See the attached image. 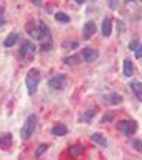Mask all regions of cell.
<instances>
[{"label": "cell", "instance_id": "6da1fadb", "mask_svg": "<svg viewBox=\"0 0 142 160\" xmlns=\"http://www.w3.org/2000/svg\"><path fill=\"white\" fill-rule=\"evenodd\" d=\"M37 121H38L37 114H30V116L25 119V124H23V127H22V130H20L23 140H28V139L32 137V134L35 132V127H37Z\"/></svg>", "mask_w": 142, "mask_h": 160}, {"label": "cell", "instance_id": "7a4b0ae2", "mask_svg": "<svg viewBox=\"0 0 142 160\" xmlns=\"http://www.w3.org/2000/svg\"><path fill=\"white\" fill-rule=\"evenodd\" d=\"M25 84H27V91L30 96H33L35 92L38 91V84H40V73L37 69L28 71L27 78H25Z\"/></svg>", "mask_w": 142, "mask_h": 160}, {"label": "cell", "instance_id": "3957f363", "mask_svg": "<svg viewBox=\"0 0 142 160\" xmlns=\"http://www.w3.org/2000/svg\"><path fill=\"white\" fill-rule=\"evenodd\" d=\"M116 129L122 132L124 135H127V137H131V135L135 132V129H137V122L132 121V119H127V121H119L117 122Z\"/></svg>", "mask_w": 142, "mask_h": 160}, {"label": "cell", "instance_id": "277c9868", "mask_svg": "<svg viewBox=\"0 0 142 160\" xmlns=\"http://www.w3.org/2000/svg\"><path fill=\"white\" fill-rule=\"evenodd\" d=\"M64 84H66V76L64 74H55L48 81V86L51 89H63Z\"/></svg>", "mask_w": 142, "mask_h": 160}, {"label": "cell", "instance_id": "5b68a950", "mask_svg": "<svg viewBox=\"0 0 142 160\" xmlns=\"http://www.w3.org/2000/svg\"><path fill=\"white\" fill-rule=\"evenodd\" d=\"M38 40L43 41V43H50V41H51L50 28L46 27L43 22H38Z\"/></svg>", "mask_w": 142, "mask_h": 160}, {"label": "cell", "instance_id": "8992f818", "mask_svg": "<svg viewBox=\"0 0 142 160\" xmlns=\"http://www.w3.org/2000/svg\"><path fill=\"white\" fill-rule=\"evenodd\" d=\"M35 45H33V41H23L22 46H20V50H18V56L20 58H25L28 55H33L35 53Z\"/></svg>", "mask_w": 142, "mask_h": 160}, {"label": "cell", "instance_id": "52a82bcc", "mask_svg": "<svg viewBox=\"0 0 142 160\" xmlns=\"http://www.w3.org/2000/svg\"><path fill=\"white\" fill-rule=\"evenodd\" d=\"M81 58L86 63H93V61L98 60V51L94 50V48H84V50L81 51Z\"/></svg>", "mask_w": 142, "mask_h": 160}, {"label": "cell", "instance_id": "ba28073f", "mask_svg": "<svg viewBox=\"0 0 142 160\" xmlns=\"http://www.w3.org/2000/svg\"><path fill=\"white\" fill-rule=\"evenodd\" d=\"M94 33H96V23H94V22L84 23V28H83V38H84V40H89Z\"/></svg>", "mask_w": 142, "mask_h": 160}, {"label": "cell", "instance_id": "9c48e42d", "mask_svg": "<svg viewBox=\"0 0 142 160\" xmlns=\"http://www.w3.org/2000/svg\"><path fill=\"white\" fill-rule=\"evenodd\" d=\"M12 147V135L8 132L0 134V149L2 150H8Z\"/></svg>", "mask_w": 142, "mask_h": 160}, {"label": "cell", "instance_id": "30bf717a", "mask_svg": "<svg viewBox=\"0 0 142 160\" xmlns=\"http://www.w3.org/2000/svg\"><path fill=\"white\" fill-rule=\"evenodd\" d=\"M96 112H98V109H96V108H89L88 111H84V114H81L79 122H86V124H89V122L93 121V117L96 116Z\"/></svg>", "mask_w": 142, "mask_h": 160}, {"label": "cell", "instance_id": "8fae6325", "mask_svg": "<svg viewBox=\"0 0 142 160\" xmlns=\"http://www.w3.org/2000/svg\"><path fill=\"white\" fill-rule=\"evenodd\" d=\"M104 101H108L109 104H121L122 102V96L117 92H111V94H106Z\"/></svg>", "mask_w": 142, "mask_h": 160}, {"label": "cell", "instance_id": "7c38bea8", "mask_svg": "<svg viewBox=\"0 0 142 160\" xmlns=\"http://www.w3.org/2000/svg\"><path fill=\"white\" fill-rule=\"evenodd\" d=\"M51 134H53V135H58V137H63V135L68 134V127L64 126V124H56V126L53 127Z\"/></svg>", "mask_w": 142, "mask_h": 160}, {"label": "cell", "instance_id": "4fadbf2b", "mask_svg": "<svg viewBox=\"0 0 142 160\" xmlns=\"http://www.w3.org/2000/svg\"><path fill=\"white\" fill-rule=\"evenodd\" d=\"M81 55H71V56H66L64 58V64H68V66H76V64L81 63Z\"/></svg>", "mask_w": 142, "mask_h": 160}, {"label": "cell", "instance_id": "5bb4252c", "mask_svg": "<svg viewBox=\"0 0 142 160\" xmlns=\"http://www.w3.org/2000/svg\"><path fill=\"white\" fill-rule=\"evenodd\" d=\"M122 73H124V76H127V78H131V76H132L134 68H132L131 60H124V63H122Z\"/></svg>", "mask_w": 142, "mask_h": 160}, {"label": "cell", "instance_id": "9a60e30c", "mask_svg": "<svg viewBox=\"0 0 142 160\" xmlns=\"http://www.w3.org/2000/svg\"><path fill=\"white\" fill-rule=\"evenodd\" d=\"M83 152H84V145H81V144H76L73 147H69V150H68V153L71 157H79Z\"/></svg>", "mask_w": 142, "mask_h": 160}, {"label": "cell", "instance_id": "2e32d148", "mask_svg": "<svg viewBox=\"0 0 142 160\" xmlns=\"http://www.w3.org/2000/svg\"><path fill=\"white\" fill-rule=\"evenodd\" d=\"M91 140L94 142V144H98V145H101V147H108V140H106L101 134H98V132H94L91 134Z\"/></svg>", "mask_w": 142, "mask_h": 160}, {"label": "cell", "instance_id": "e0dca14e", "mask_svg": "<svg viewBox=\"0 0 142 160\" xmlns=\"http://www.w3.org/2000/svg\"><path fill=\"white\" fill-rule=\"evenodd\" d=\"M18 33H10L7 38H5V41H3V46H7V48H10V46H13L17 41H18Z\"/></svg>", "mask_w": 142, "mask_h": 160}, {"label": "cell", "instance_id": "ac0fdd59", "mask_svg": "<svg viewBox=\"0 0 142 160\" xmlns=\"http://www.w3.org/2000/svg\"><path fill=\"white\" fill-rule=\"evenodd\" d=\"M112 32V20L111 18H104L103 20V35L104 37H109Z\"/></svg>", "mask_w": 142, "mask_h": 160}, {"label": "cell", "instance_id": "d6986e66", "mask_svg": "<svg viewBox=\"0 0 142 160\" xmlns=\"http://www.w3.org/2000/svg\"><path fill=\"white\" fill-rule=\"evenodd\" d=\"M131 89L134 91V94L139 98V101H142V82H137V81H132L131 82Z\"/></svg>", "mask_w": 142, "mask_h": 160}, {"label": "cell", "instance_id": "ffe728a7", "mask_svg": "<svg viewBox=\"0 0 142 160\" xmlns=\"http://www.w3.org/2000/svg\"><path fill=\"white\" fill-rule=\"evenodd\" d=\"M27 33L32 35V38H37L38 40V28H35V23H27Z\"/></svg>", "mask_w": 142, "mask_h": 160}, {"label": "cell", "instance_id": "44dd1931", "mask_svg": "<svg viewBox=\"0 0 142 160\" xmlns=\"http://www.w3.org/2000/svg\"><path fill=\"white\" fill-rule=\"evenodd\" d=\"M48 147H50L48 144H41V145H38V149L35 150V158H40V157L46 152V150H48Z\"/></svg>", "mask_w": 142, "mask_h": 160}, {"label": "cell", "instance_id": "7402d4cb", "mask_svg": "<svg viewBox=\"0 0 142 160\" xmlns=\"http://www.w3.org/2000/svg\"><path fill=\"white\" fill-rule=\"evenodd\" d=\"M55 18L56 22H61V23H68L69 22V17L66 13H63V12H58V13H55Z\"/></svg>", "mask_w": 142, "mask_h": 160}, {"label": "cell", "instance_id": "603a6c76", "mask_svg": "<svg viewBox=\"0 0 142 160\" xmlns=\"http://www.w3.org/2000/svg\"><path fill=\"white\" fill-rule=\"evenodd\" d=\"M131 145L134 147L137 152H140L142 153V140H139V139H134V140H131Z\"/></svg>", "mask_w": 142, "mask_h": 160}, {"label": "cell", "instance_id": "cb8c5ba5", "mask_svg": "<svg viewBox=\"0 0 142 160\" xmlns=\"http://www.w3.org/2000/svg\"><path fill=\"white\" fill-rule=\"evenodd\" d=\"M116 117V111H111V112H106V114L103 116V122H109Z\"/></svg>", "mask_w": 142, "mask_h": 160}, {"label": "cell", "instance_id": "d4e9b609", "mask_svg": "<svg viewBox=\"0 0 142 160\" xmlns=\"http://www.w3.org/2000/svg\"><path fill=\"white\" fill-rule=\"evenodd\" d=\"M139 46H140V43H139V38H132V40H131V43H129V48L134 50V51L137 50Z\"/></svg>", "mask_w": 142, "mask_h": 160}, {"label": "cell", "instance_id": "484cf974", "mask_svg": "<svg viewBox=\"0 0 142 160\" xmlns=\"http://www.w3.org/2000/svg\"><path fill=\"white\" fill-rule=\"evenodd\" d=\"M108 7L111 10H117V7H119V0H108Z\"/></svg>", "mask_w": 142, "mask_h": 160}, {"label": "cell", "instance_id": "4316f807", "mask_svg": "<svg viewBox=\"0 0 142 160\" xmlns=\"http://www.w3.org/2000/svg\"><path fill=\"white\" fill-rule=\"evenodd\" d=\"M124 30H126V25H124V22H117V32H119V33H122Z\"/></svg>", "mask_w": 142, "mask_h": 160}, {"label": "cell", "instance_id": "83f0119b", "mask_svg": "<svg viewBox=\"0 0 142 160\" xmlns=\"http://www.w3.org/2000/svg\"><path fill=\"white\" fill-rule=\"evenodd\" d=\"M3 12H5V8H3V7H0V27H2V25H5V18H3Z\"/></svg>", "mask_w": 142, "mask_h": 160}, {"label": "cell", "instance_id": "f1b7e54d", "mask_svg": "<svg viewBox=\"0 0 142 160\" xmlns=\"http://www.w3.org/2000/svg\"><path fill=\"white\" fill-rule=\"evenodd\" d=\"M134 53H135V55H134L135 58H142V45H140V46H139V48H137V50H135Z\"/></svg>", "mask_w": 142, "mask_h": 160}, {"label": "cell", "instance_id": "f546056e", "mask_svg": "<svg viewBox=\"0 0 142 160\" xmlns=\"http://www.w3.org/2000/svg\"><path fill=\"white\" fill-rule=\"evenodd\" d=\"M66 46H69V48H76V46H78V43H76V41H73V43H66Z\"/></svg>", "mask_w": 142, "mask_h": 160}, {"label": "cell", "instance_id": "4dcf8cb0", "mask_svg": "<svg viewBox=\"0 0 142 160\" xmlns=\"http://www.w3.org/2000/svg\"><path fill=\"white\" fill-rule=\"evenodd\" d=\"M32 2H33L35 7H40V5H41V0H32Z\"/></svg>", "mask_w": 142, "mask_h": 160}, {"label": "cell", "instance_id": "1f68e13d", "mask_svg": "<svg viewBox=\"0 0 142 160\" xmlns=\"http://www.w3.org/2000/svg\"><path fill=\"white\" fill-rule=\"evenodd\" d=\"M74 2H76V3H79V5H83V3L86 2V0H74Z\"/></svg>", "mask_w": 142, "mask_h": 160}, {"label": "cell", "instance_id": "d6a6232c", "mask_svg": "<svg viewBox=\"0 0 142 160\" xmlns=\"http://www.w3.org/2000/svg\"><path fill=\"white\" fill-rule=\"evenodd\" d=\"M126 3H132V2H135V0H124Z\"/></svg>", "mask_w": 142, "mask_h": 160}]
</instances>
